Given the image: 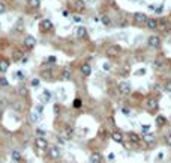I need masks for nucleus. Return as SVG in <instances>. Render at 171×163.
Instances as JSON below:
<instances>
[{"label": "nucleus", "mask_w": 171, "mask_h": 163, "mask_svg": "<svg viewBox=\"0 0 171 163\" xmlns=\"http://www.w3.org/2000/svg\"><path fill=\"white\" fill-rule=\"evenodd\" d=\"M144 106H146V109L150 112V113H153V112H156L158 109H159V103H158L155 98H147Z\"/></svg>", "instance_id": "1"}, {"label": "nucleus", "mask_w": 171, "mask_h": 163, "mask_svg": "<svg viewBox=\"0 0 171 163\" xmlns=\"http://www.w3.org/2000/svg\"><path fill=\"white\" fill-rule=\"evenodd\" d=\"M35 146L38 149H48L50 148V144H48V141L45 139V137L38 136V137H35Z\"/></svg>", "instance_id": "2"}, {"label": "nucleus", "mask_w": 171, "mask_h": 163, "mask_svg": "<svg viewBox=\"0 0 171 163\" xmlns=\"http://www.w3.org/2000/svg\"><path fill=\"white\" fill-rule=\"evenodd\" d=\"M47 151H48L50 159H53V160H57V159H60V156H62L60 148H59V146H51V148H48V149H47Z\"/></svg>", "instance_id": "3"}, {"label": "nucleus", "mask_w": 171, "mask_h": 163, "mask_svg": "<svg viewBox=\"0 0 171 163\" xmlns=\"http://www.w3.org/2000/svg\"><path fill=\"white\" fill-rule=\"evenodd\" d=\"M119 92L123 94V95L131 94V92H132V86H131V83H129V82H122V83L119 85Z\"/></svg>", "instance_id": "4"}, {"label": "nucleus", "mask_w": 171, "mask_h": 163, "mask_svg": "<svg viewBox=\"0 0 171 163\" xmlns=\"http://www.w3.org/2000/svg\"><path fill=\"white\" fill-rule=\"evenodd\" d=\"M147 45L152 47V48H158V47H161V38L159 36H156V35H152L150 38L147 39Z\"/></svg>", "instance_id": "5"}, {"label": "nucleus", "mask_w": 171, "mask_h": 163, "mask_svg": "<svg viewBox=\"0 0 171 163\" xmlns=\"http://www.w3.org/2000/svg\"><path fill=\"white\" fill-rule=\"evenodd\" d=\"M147 18H149V17L144 14V12H135V14H134V21H135L137 24H146Z\"/></svg>", "instance_id": "6"}, {"label": "nucleus", "mask_w": 171, "mask_h": 163, "mask_svg": "<svg viewBox=\"0 0 171 163\" xmlns=\"http://www.w3.org/2000/svg\"><path fill=\"white\" fill-rule=\"evenodd\" d=\"M122 53V48L119 47V45H111V47H108L107 48V56H110V57H116V56H119Z\"/></svg>", "instance_id": "7"}, {"label": "nucleus", "mask_w": 171, "mask_h": 163, "mask_svg": "<svg viewBox=\"0 0 171 163\" xmlns=\"http://www.w3.org/2000/svg\"><path fill=\"white\" fill-rule=\"evenodd\" d=\"M53 29V23L50 21V20H42L41 23H39V30L41 32H50Z\"/></svg>", "instance_id": "8"}, {"label": "nucleus", "mask_w": 171, "mask_h": 163, "mask_svg": "<svg viewBox=\"0 0 171 163\" xmlns=\"http://www.w3.org/2000/svg\"><path fill=\"white\" fill-rule=\"evenodd\" d=\"M128 139H129V142L131 144H140L141 141H143V137L138 134V133H135V131H131V133H128Z\"/></svg>", "instance_id": "9"}, {"label": "nucleus", "mask_w": 171, "mask_h": 163, "mask_svg": "<svg viewBox=\"0 0 171 163\" xmlns=\"http://www.w3.org/2000/svg\"><path fill=\"white\" fill-rule=\"evenodd\" d=\"M102 162H104V157L101 153H98V151L90 153V163H102Z\"/></svg>", "instance_id": "10"}, {"label": "nucleus", "mask_w": 171, "mask_h": 163, "mask_svg": "<svg viewBox=\"0 0 171 163\" xmlns=\"http://www.w3.org/2000/svg\"><path fill=\"white\" fill-rule=\"evenodd\" d=\"M111 139L114 142H117V144H123V133L120 130H114L111 133Z\"/></svg>", "instance_id": "11"}, {"label": "nucleus", "mask_w": 171, "mask_h": 163, "mask_svg": "<svg viewBox=\"0 0 171 163\" xmlns=\"http://www.w3.org/2000/svg\"><path fill=\"white\" fill-rule=\"evenodd\" d=\"M24 45L26 47H27V48H33L35 45H36V39H35V36H32V35H27V36H26V38H24Z\"/></svg>", "instance_id": "12"}, {"label": "nucleus", "mask_w": 171, "mask_h": 163, "mask_svg": "<svg viewBox=\"0 0 171 163\" xmlns=\"http://www.w3.org/2000/svg\"><path fill=\"white\" fill-rule=\"evenodd\" d=\"M75 36H77V38H80V39L86 38V36H87V29L84 26H78L75 29Z\"/></svg>", "instance_id": "13"}, {"label": "nucleus", "mask_w": 171, "mask_h": 163, "mask_svg": "<svg viewBox=\"0 0 171 163\" xmlns=\"http://www.w3.org/2000/svg\"><path fill=\"white\" fill-rule=\"evenodd\" d=\"M143 141L146 142L147 145H155L156 137H155V134H153V133H146V134L143 136Z\"/></svg>", "instance_id": "14"}, {"label": "nucleus", "mask_w": 171, "mask_h": 163, "mask_svg": "<svg viewBox=\"0 0 171 163\" xmlns=\"http://www.w3.org/2000/svg\"><path fill=\"white\" fill-rule=\"evenodd\" d=\"M146 26H147V29H150V30H156V29H158V20H155V18H147Z\"/></svg>", "instance_id": "15"}, {"label": "nucleus", "mask_w": 171, "mask_h": 163, "mask_svg": "<svg viewBox=\"0 0 171 163\" xmlns=\"http://www.w3.org/2000/svg\"><path fill=\"white\" fill-rule=\"evenodd\" d=\"M80 70H81V74H83V76H86V77L92 74V65L90 64H83Z\"/></svg>", "instance_id": "16"}, {"label": "nucleus", "mask_w": 171, "mask_h": 163, "mask_svg": "<svg viewBox=\"0 0 171 163\" xmlns=\"http://www.w3.org/2000/svg\"><path fill=\"white\" fill-rule=\"evenodd\" d=\"M156 125L158 127H164V125H167V118L162 116V115H158L156 116Z\"/></svg>", "instance_id": "17"}, {"label": "nucleus", "mask_w": 171, "mask_h": 163, "mask_svg": "<svg viewBox=\"0 0 171 163\" xmlns=\"http://www.w3.org/2000/svg\"><path fill=\"white\" fill-rule=\"evenodd\" d=\"M84 8H86L84 0H75V9L77 11H84Z\"/></svg>", "instance_id": "18"}, {"label": "nucleus", "mask_w": 171, "mask_h": 163, "mask_svg": "<svg viewBox=\"0 0 171 163\" xmlns=\"http://www.w3.org/2000/svg\"><path fill=\"white\" fill-rule=\"evenodd\" d=\"M9 68V62L8 60H0V73H6Z\"/></svg>", "instance_id": "19"}, {"label": "nucleus", "mask_w": 171, "mask_h": 163, "mask_svg": "<svg viewBox=\"0 0 171 163\" xmlns=\"http://www.w3.org/2000/svg\"><path fill=\"white\" fill-rule=\"evenodd\" d=\"M162 88H164V91H165V92H171V80H170V79L164 80Z\"/></svg>", "instance_id": "20"}, {"label": "nucleus", "mask_w": 171, "mask_h": 163, "mask_svg": "<svg viewBox=\"0 0 171 163\" xmlns=\"http://www.w3.org/2000/svg\"><path fill=\"white\" fill-rule=\"evenodd\" d=\"M62 79L71 80V79H72V73H71L69 70H63V71H62Z\"/></svg>", "instance_id": "21"}, {"label": "nucleus", "mask_w": 171, "mask_h": 163, "mask_svg": "<svg viewBox=\"0 0 171 163\" xmlns=\"http://www.w3.org/2000/svg\"><path fill=\"white\" fill-rule=\"evenodd\" d=\"M14 77H15V80L23 82V80L26 79V74H24L23 71H15V73H14Z\"/></svg>", "instance_id": "22"}, {"label": "nucleus", "mask_w": 171, "mask_h": 163, "mask_svg": "<svg viewBox=\"0 0 171 163\" xmlns=\"http://www.w3.org/2000/svg\"><path fill=\"white\" fill-rule=\"evenodd\" d=\"M18 95H20V97H23V98H24V97H27V95H29V91H27V88H24V86H20V88H18Z\"/></svg>", "instance_id": "23"}, {"label": "nucleus", "mask_w": 171, "mask_h": 163, "mask_svg": "<svg viewBox=\"0 0 171 163\" xmlns=\"http://www.w3.org/2000/svg\"><path fill=\"white\" fill-rule=\"evenodd\" d=\"M11 156H12V160H14V162H20V160H21V153L17 151V149H14Z\"/></svg>", "instance_id": "24"}, {"label": "nucleus", "mask_w": 171, "mask_h": 163, "mask_svg": "<svg viewBox=\"0 0 171 163\" xmlns=\"http://www.w3.org/2000/svg\"><path fill=\"white\" fill-rule=\"evenodd\" d=\"M29 6L38 9L39 6H41V0H29Z\"/></svg>", "instance_id": "25"}, {"label": "nucleus", "mask_w": 171, "mask_h": 163, "mask_svg": "<svg viewBox=\"0 0 171 163\" xmlns=\"http://www.w3.org/2000/svg\"><path fill=\"white\" fill-rule=\"evenodd\" d=\"M72 106H74L75 109H80V107L83 106V100H81V98H75L74 103H72Z\"/></svg>", "instance_id": "26"}, {"label": "nucleus", "mask_w": 171, "mask_h": 163, "mask_svg": "<svg viewBox=\"0 0 171 163\" xmlns=\"http://www.w3.org/2000/svg\"><path fill=\"white\" fill-rule=\"evenodd\" d=\"M101 21H102V24H105V26H110V24H111V20H110L108 15H102L101 17Z\"/></svg>", "instance_id": "27"}, {"label": "nucleus", "mask_w": 171, "mask_h": 163, "mask_svg": "<svg viewBox=\"0 0 171 163\" xmlns=\"http://www.w3.org/2000/svg\"><path fill=\"white\" fill-rule=\"evenodd\" d=\"M38 119H39V115L36 113V112H32L30 116H29V121H30V122H36Z\"/></svg>", "instance_id": "28"}, {"label": "nucleus", "mask_w": 171, "mask_h": 163, "mask_svg": "<svg viewBox=\"0 0 171 163\" xmlns=\"http://www.w3.org/2000/svg\"><path fill=\"white\" fill-rule=\"evenodd\" d=\"M0 86L2 88H8L9 86V82H8L6 77H0Z\"/></svg>", "instance_id": "29"}, {"label": "nucleus", "mask_w": 171, "mask_h": 163, "mask_svg": "<svg viewBox=\"0 0 171 163\" xmlns=\"http://www.w3.org/2000/svg\"><path fill=\"white\" fill-rule=\"evenodd\" d=\"M36 113H38L39 116L44 113V106H42V104H38V106H36Z\"/></svg>", "instance_id": "30"}, {"label": "nucleus", "mask_w": 171, "mask_h": 163, "mask_svg": "<svg viewBox=\"0 0 171 163\" xmlns=\"http://www.w3.org/2000/svg\"><path fill=\"white\" fill-rule=\"evenodd\" d=\"M36 134H38V136H41V137H45L47 131H45V130H42V129H36Z\"/></svg>", "instance_id": "31"}, {"label": "nucleus", "mask_w": 171, "mask_h": 163, "mask_svg": "<svg viewBox=\"0 0 171 163\" xmlns=\"http://www.w3.org/2000/svg\"><path fill=\"white\" fill-rule=\"evenodd\" d=\"M122 113L126 115V116H131V109H129V107H123V109H122Z\"/></svg>", "instance_id": "32"}, {"label": "nucleus", "mask_w": 171, "mask_h": 163, "mask_svg": "<svg viewBox=\"0 0 171 163\" xmlns=\"http://www.w3.org/2000/svg\"><path fill=\"white\" fill-rule=\"evenodd\" d=\"M165 144H167L168 146H171V133H168V134L165 136Z\"/></svg>", "instance_id": "33"}, {"label": "nucleus", "mask_w": 171, "mask_h": 163, "mask_svg": "<svg viewBox=\"0 0 171 163\" xmlns=\"http://www.w3.org/2000/svg\"><path fill=\"white\" fill-rule=\"evenodd\" d=\"M5 12H6V5L5 3H0V15L5 14Z\"/></svg>", "instance_id": "34"}, {"label": "nucleus", "mask_w": 171, "mask_h": 163, "mask_svg": "<svg viewBox=\"0 0 171 163\" xmlns=\"http://www.w3.org/2000/svg\"><path fill=\"white\" fill-rule=\"evenodd\" d=\"M53 112H54V115H59V112H60V106H59V104H54V107H53Z\"/></svg>", "instance_id": "35"}, {"label": "nucleus", "mask_w": 171, "mask_h": 163, "mask_svg": "<svg viewBox=\"0 0 171 163\" xmlns=\"http://www.w3.org/2000/svg\"><path fill=\"white\" fill-rule=\"evenodd\" d=\"M42 77H45V79H51V71H44V73H42Z\"/></svg>", "instance_id": "36"}, {"label": "nucleus", "mask_w": 171, "mask_h": 163, "mask_svg": "<svg viewBox=\"0 0 171 163\" xmlns=\"http://www.w3.org/2000/svg\"><path fill=\"white\" fill-rule=\"evenodd\" d=\"M104 70H105V71H110V70H111V65L108 64V62H105V64H104Z\"/></svg>", "instance_id": "37"}, {"label": "nucleus", "mask_w": 171, "mask_h": 163, "mask_svg": "<svg viewBox=\"0 0 171 163\" xmlns=\"http://www.w3.org/2000/svg\"><path fill=\"white\" fill-rule=\"evenodd\" d=\"M117 36H119V38H122V39H128V33H119Z\"/></svg>", "instance_id": "38"}, {"label": "nucleus", "mask_w": 171, "mask_h": 163, "mask_svg": "<svg viewBox=\"0 0 171 163\" xmlns=\"http://www.w3.org/2000/svg\"><path fill=\"white\" fill-rule=\"evenodd\" d=\"M81 20H83V18H81L80 15H75V17H74V21H75V23H81Z\"/></svg>", "instance_id": "39"}, {"label": "nucleus", "mask_w": 171, "mask_h": 163, "mask_svg": "<svg viewBox=\"0 0 171 163\" xmlns=\"http://www.w3.org/2000/svg\"><path fill=\"white\" fill-rule=\"evenodd\" d=\"M56 60H57V59H56L54 56H50V57H48V62H51V64H56Z\"/></svg>", "instance_id": "40"}, {"label": "nucleus", "mask_w": 171, "mask_h": 163, "mask_svg": "<svg viewBox=\"0 0 171 163\" xmlns=\"http://www.w3.org/2000/svg\"><path fill=\"white\" fill-rule=\"evenodd\" d=\"M135 74H137V76H143V74H146V70H138Z\"/></svg>", "instance_id": "41"}, {"label": "nucleus", "mask_w": 171, "mask_h": 163, "mask_svg": "<svg viewBox=\"0 0 171 163\" xmlns=\"http://www.w3.org/2000/svg\"><path fill=\"white\" fill-rule=\"evenodd\" d=\"M38 85H39V80H38V79H33V80H32V86H35V88H36Z\"/></svg>", "instance_id": "42"}, {"label": "nucleus", "mask_w": 171, "mask_h": 163, "mask_svg": "<svg viewBox=\"0 0 171 163\" xmlns=\"http://www.w3.org/2000/svg\"><path fill=\"white\" fill-rule=\"evenodd\" d=\"M149 129H150V125H149V124H143V130H144V131H147Z\"/></svg>", "instance_id": "43"}, {"label": "nucleus", "mask_w": 171, "mask_h": 163, "mask_svg": "<svg viewBox=\"0 0 171 163\" xmlns=\"http://www.w3.org/2000/svg\"><path fill=\"white\" fill-rule=\"evenodd\" d=\"M114 159H116V156H114L113 153H111V154H108V160H114Z\"/></svg>", "instance_id": "44"}, {"label": "nucleus", "mask_w": 171, "mask_h": 163, "mask_svg": "<svg viewBox=\"0 0 171 163\" xmlns=\"http://www.w3.org/2000/svg\"><path fill=\"white\" fill-rule=\"evenodd\" d=\"M162 9H164V5H161V6H158V8H156V12H161Z\"/></svg>", "instance_id": "45"}, {"label": "nucleus", "mask_w": 171, "mask_h": 163, "mask_svg": "<svg viewBox=\"0 0 171 163\" xmlns=\"http://www.w3.org/2000/svg\"><path fill=\"white\" fill-rule=\"evenodd\" d=\"M63 17H69V11H68V9L63 11Z\"/></svg>", "instance_id": "46"}, {"label": "nucleus", "mask_w": 171, "mask_h": 163, "mask_svg": "<svg viewBox=\"0 0 171 163\" xmlns=\"http://www.w3.org/2000/svg\"><path fill=\"white\" fill-rule=\"evenodd\" d=\"M149 9H152V11H155V9H156V6H155V5H149Z\"/></svg>", "instance_id": "47"}, {"label": "nucleus", "mask_w": 171, "mask_h": 163, "mask_svg": "<svg viewBox=\"0 0 171 163\" xmlns=\"http://www.w3.org/2000/svg\"><path fill=\"white\" fill-rule=\"evenodd\" d=\"M86 2H93V0H86Z\"/></svg>", "instance_id": "48"}, {"label": "nucleus", "mask_w": 171, "mask_h": 163, "mask_svg": "<svg viewBox=\"0 0 171 163\" xmlns=\"http://www.w3.org/2000/svg\"><path fill=\"white\" fill-rule=\"evenodd\" d=\"M132 2H138V0H132Z\"/></svg>", "instance_id": "49"}]
</instances>
